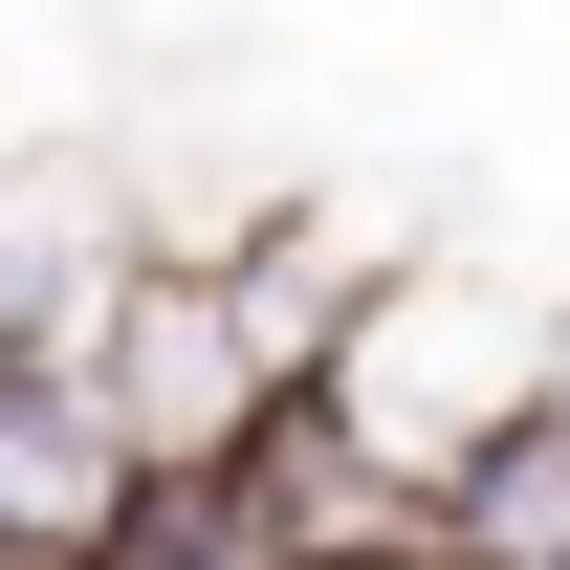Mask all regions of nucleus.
Wrapping results in <instances>:
<instances>
[{
  "label": "nucleus",
  "mask_w": 570,
  "mask_h": 570,
  "mask_svg": "<svg viewBox=\"0 0 570 570\" xmlns=\"http://www.w3.org/2000/svg\"><path fill=\"white\" fill-rule=\"evenodd\" d=\"M132 198L88 176V154H0V330H88L110 285H132Z\"/></svg>",
  "instance_id": "nucleus-4"
},
{
  "label": "nucleus",
  "mask_w": 570,
  "mask_h": 570,
  "mask_svg": "<svg viewBox=\"0 0 570 570\" xmlns=\"http://www.w3.org/2000/svg\"><path fill=\"white\" fill-rule=\"evenodd\" d=\"M549 373H570V307H527V285H483V264H373L307 395H330V417L439 504V483H461V439H483L504 395H549Z\"/></svg>",
  "instance_id": "nucleus-1"
},
{
  "label": "nucleus",
  "mask_w": 570,
  "mask_h": 570,
  "mask_svg": "<svg viewBox=\"0 0 570 570\" xmlns=\"http://www.w3.org/2000/svg\"><path fill=\"white\" fill-rule=\"evenodd\" d=\"M0 570H110V549H0Z\"/></svg>",
  "instance_id": "nucleus-6"
},
{
  "label": "nucleus",
  "mask_w": 570,
  "mask_h": 570,
  "mask_svg": "<svg viewBox=\"0 0 570 570\" xmlns=\"http://www.w3.org/2000/svg\"><path fill=\"white\" fill-rule=\"evenodd\" d=\"M88 373L132 395L154 461H242V439L285 417V352H264V307H242V264H219V242H154V264L88 307Z\"/></svg>",
  "instance_id": "nucleus-2"
},
{
  "label": "nucleus",
  "mask_w": 570,
  "mask_h": 570,
  "mask_svg": "<svg viewBox=\"0 0 570 570\" xmlns=\"http://www.w3.org/2000/svg\"><path fill=\"white\" fill-rule=\"evenodd\" d=\"M439 549H461V570H570V373H549V395H504V417L461 439Z\"/></svg>",
  "instance_id": "nucleus-5"
},
{
  "label": "nucleus",
  "mask_w": 570,
  "mask_h": 570,
  "mask_svg": "<svg viewBox=\"0 0 570 570\" xmlns=\"http://www.w3.org/2000/svg\"><path fill=\"white\" fill-rule=\"evenodd\" d=\"M132 504H154V439L88 373V330H0V549H110Z\"/></svg>",
  "instance_id": "nucleus-3"
}]
</instances>
